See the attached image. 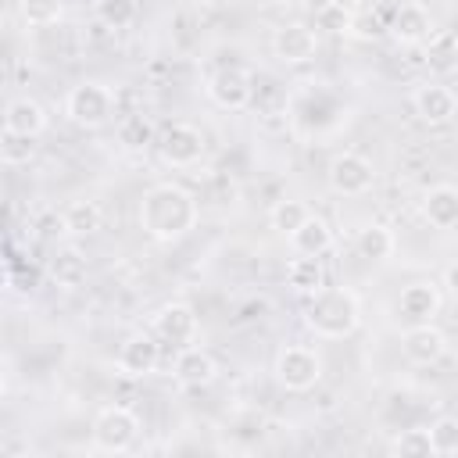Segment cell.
<instances>
[{
  "instance_id": "cell-1",
  "label": "cell",
  "mask_w": 458,
  "mask_h": 458,
  "mask_svg": "<svg viewBox=\"0 0 458 458\" xmlns=\"http://www.w3.org/2000/svg\"><path fill=\"white\" fill-rule=\"evenodd\" d=\"M197 218L200 204L179 182H157L140 197V229L157 243L182 240L197 225Z\"/></svg>"
},
{
  "instance_id": "cell-2",
  "label": "cell",
  "mask_w": 458,
  "mask_h": 458,
  "mask_svg": "<svg viewBox=\"0 0 458 458\" xmlns=\"http://www.w3.org/2000/svg\"><path fill=\"white\" fill-rule=\"evenodd\" d=\"M304 322L322 340H344L361 322V301L351 286H322V290L308 293Z\"/></svg>"
},
{
  "instance_id": "cell-3",
  "label": "cell",
  "mask_w": 458,
  "mask_h": 458,
  "mask_svg": "<svg viewBox=\"0 0 458 458\" xmlns=\"http://www.w3.org/2000/svg\"><path fill=\"white\" fill-rule=\"evenodd\" d=\"M272 372H276V383L283 390L304 394L322 379V354L315 347H304V344H286V347H279Z\"/></svg>"
},
{
  "instance_id": "cell-4",
  "label": "cell",
  "mask_w": 458,
  "mask_h": 458,
  "mask_svg": "<svg viewBox=\"0 0 458 458\" xmlns=\"http://www.w3.org/2000/svg\"><path fill=\"white\" fill-rule=\"evenodd\" d=\"M114 107H118V100H114V93H111L104 82H79V86H72L68 97H64V114H68L75 125H82V129H100V125H107V122L114 118Z\"/></svg>"
},
{
  "instance_id": "cell-5",
  "label": "cell",
  "mask_w": 458,
  "mask_h": 458,
  "mask_svg": "<svg viewBox=\"0 0 458 458\" xmlns=\"http://www.w3.org/2000/svg\"><path fill=\"white\" fill-rule=\"evenodd\" d=\"M140 440V419L125 404H111L93 419V447L104 454H122Z\"/></svg>"
},
{
  "instance_id": "cell-6",
  "label": "cell",
  "mask_w": 458,
  "mask_h": 458,
  "mask_svg": "<svg viewBox=\"0 0 458 458\" xmlns=\"http://www.w3.org/2000/svg\"><path fill=\"white\" fill-rule=\"evenodd\" d=\"M326 175H329L333 193H340V197H361V193H369L372 182H376L372 161H369L365 154H358V150H340V154L329 161Z\"/></svg>"
},
{
  "instance_id": "cell-7",
  "label": "cell",
  "mask_w": 458,
  "mask_h": 458,
  "mask_svg": "<svg viewBox=\"0 0 458 458\" xmlns=\"http://www.w3.org/2000/svg\"><path fill=\"white\" fill-rule=\"evenodd\" d=\"M157 150H161L165 165H172V168H190V165H197L200 154H204V136H200V129L190 125V122H172V125L161 129Z\"/></svg>"
},
{
  "instance_id": "cell-8",
  "label": "cell",
  "mask_w": 458,
  "mask_h": 458,
  "mask_svg": "<svg viewBox=\"0 0 458 458\" xmlns=\"http://www.w3.org/2000/svg\"><path fill=\"white\" fill-rule=\"evenodd\" d=\"M197 311L186 304V301H172V304H161L150 318V333L161 340V344H175V347H186L197 340Z\"/></svg>"
},
{
  "instance_id": "cell-9",
  "label": "cell",
  "mask_w": 458,
  "mask_h": 458,
  "mask_svg": "<svg viewBox=\"0 0 458 458\" xmlns=\"http://www.w3.org/2000/svg\"><path fill=\"white\" fill-rule=\"evenodd\" d=\"M208 97L225 107V111H243L250 100H254V79L247 68L240 64H229V68H218L208 82Z\"/></svg>"
},
{
  "instance_id": "cell-10",
  "label": "cell",
  "mask_w": 458,
  "mask_h": 458,
  "mask_svg": "<svg viewBox=\"0 0 458 458\" xmlns=\"http://www.w3.org/2000/svg\"><path fill=\"white\" fill-rule=\"evenodd\" d=\"M272 50H276V57H279L283 64H304V61L315 57L318 39H315V32H311L304 21H286V25L276 29Z\"/></svg>"
},
{
  "instance_id": "cell-11",
  "label": "cell",
  "mask_w": 458,
  "mask_h": 458,
  "mask_svg": "<svg viewBox=\"0 0 458 458\" xmlns=\"http://www.w3.org/2000/svg\"><path fill=\"white\" fill-rule=\"evenodd\" d=\"M401 351H404V358L415 361V365H433V361L444 358V351H447V336H444L433 322L408 326L404 336H401Z\"/></svg>"
},
{
  "instance_id": "cell-12",
  "label": "cell",
  "mask_w": 458,
  "mask_h": 458,
  "mask_svg": "<svg viewBox=\"0 0 458 458\" xmlns=\"http://www.w3.org/2000/svg\"><path fill=\"white\" fill-rule=\"evenodd\" d=\"M157 361H161V344L154 333H132L118 351V369L125 376H136V379L150 376L157 369Z\"/></svg>"
},
{
  "instance_id": "cell-13",
  "label": "cell",
  "mask_w": 458,
  "mask_h": 458,
  "mask_svg": "<svg viewBox=\"0 0 458 458\" xmlns=\"http://www.w3.org/2000/svg\"><path fill=\"white\" fill-rule=\"evenodd\" d=\"M386 29H390V36L397 43L419 47V43H426L433 36V18H429V11L422 4H401V7H394Z\"/></svg>"
},
{
  "instance_id": "cell-14",
  "label": "cell",
  "mask_w": 458,
  "mask_h": 458,
  "mask_svg": "<svg viewBox=\"0 0 458 458\" xmlns=\"http://www.w3.org/2000/svg\"><path fill=\"white\" fill-rule=\"evenodd\" d=\"M440 311V290L433 283H411L401 290L397 297V315L408 322V326H422V322H433V315Z\"/></svg>"
},
{
  "instance_id": "cell-15",
  "label": "cell",
  "mask_w": 458,
  "mask_h": 458,
  "mask_svg": "<svg viewBox=\"0 0 458 458\" xmlns=\"http://www.w3.org/2000/svg\"><path fill=\"white\" fill-rule=\"evenodd\" d=\"M415 114L426 125H447L458 114V97L447 86H437V82L419 86L415 89Z\"/></svg>"
},
{
  "instance_id": "cell-16",
  "label": "cell",
  "mask_w": 458,
  "mask_h": 458,
  "mask_svg": "<svg viewBox=\"0 0 458 458\" xmlns=\"http://www.w3.org/2000/svg\"><path fill=\"white\" fill-rule=\"evenodd\" d=\"M172 376H175L182 386H208V383L218 376V365H215V358H211L208 351L186 344V347L175 354V361H172Z\"/></svg>"
},
{
  "instance_id": "cell-17",
  "label": "cell",
  "mask_w": 458,
  "mask_h": 458,
  "mask_svg": "<svg viewBox=\"0 0 458 458\" xmlns=\"http://www.w3.org/2000/svg\"><path fill=\"white\" fill-rule=\"evenodd\" d=\"M422 218L433 225V229H451L458 225V186H429L422 193Z\"/></svg>"
},
{
  "instance_id": "cell-18",
  "label": "cell",
  "mask_w": 458,
  "mask_h": 458,
  "mask_svg": "<svg viewBox=\"0 0 458 458\" xmlns=\"http://www.w3.org/2000/svg\"><path fill=\"white\" fill-rule=\"evenodd\" d=\"M4 129L36 140V136L47 129V111H43V104L32 100V97H14V100L7 104V111H4Z\"/></svg>"
},
{
  "instance_id": "cell-19",
  "label": "cell",
  "mask_w": 458,
  "mask_h": 458,
  "mask_svg": "<svg viewBox=\"0 0 458 458\" xmlns=\"http://www.w3.org/2000/svg\"><path fill=\"white\" fill-rule=\"evenodd\" d=\"M290 247H293V254L322 258V254L333 247V229L326 225V218L308 215V218L301 222V229H293V233H290Z\"/></svg>"
},
{
  "instance_id": "cell-20",
  "label": "cell",
  "mask_w": 458,
  "mask_h": 458,
  "mask_svg": "<svg viewBox=\"0 0 458 458\" xmlns=\"http://www.w3.org/2000/svg\"><path fill=\"white\" fill-rule=\"evenodd\" d=\"M286 283H290L301 297H308V293L322 290V286H326V265H322V258L297 254V258L286 265Z\"/></svg>"
},
{
  "instance_id": "cell-21",
  "label": "cell",
  "mask_w": 458,
  "mask_h": 458,
  "mask_svg": "<svg viewBox=\"0 0 458 458\" xmlns=\"http://www.w3.org/2000/svg\"><path fill=\"white\" fill-rule=\"evenodd\" d=\"M61 218H64V233H75V236H89V233H97V229H100V222H104V211H100V204H97V200H89V197H79V200H72V204L61 211Z\"/></svg>"
},
{
  "instance_id": "cell-22",
  "label": "cell",
  "mask_w": 458,
  "mask_h": 458,
  "mask_svg": "<svg viewBox=\"0 0 458 458\" xmlns=\"http://www.w3.org/2000/svg\"><path fill=\"white\" fill-rule=\"evenodd\" d=\"M354 247H358V254H361V258H369V261H386V258L394 254L397 240H394V233H390L386 225L369 222V225H361V229H358Z\"/></svg>"
},
{
  "instance_id": "cell-23",
  "label": "cell",
  "mask_w": 458,
  "mask_h": 458,
  "mask_svg": "<svg viewBox=\"0 0 458 458\" xmlns=\"http://www.w3.org/2000/svg\"><path fill=\"white\" fill-rule=\"evenodd\" d=\"M86 258L79 250H61L54 261H50V279L61 286V290H79L86 283Z\"/></svg>"
},
{
  "instance_id": "cell-24",
  "label": "cell",
  "mask_w": 458,
  "mask_h": 458,
  "mask_svg": "<svg viewBox=\"0 0 458 458\" xmlns=\"http://www.w3.org/2000/svg\"><path fill=\"white\" fill-rule=\"evenodd\" d=\"M118 143L129 147V150H147L150 143H157L150 118L140 114V111H136V114H125V118L118 122Z\"/></svg>"
},
{
  "instance_id": "cell-25",
  "label": "cell",
  "mask_w": 458,
  "mask_h": 458,
  "mask_svg": "<svg viewBox=\"0 0 458 458\" xmlns=\"http://www.w3.org/2000/svg\"><path fill=\"white\" fill-rule=\"evenodd\" d=\"M308 215H311V211H308V204H304V200H297V197H283V200H276V204H272L268 222H272V229H276V233L290 236L293 229H301V222H304Z\"/></svg>"
},
{
  "instance_id": "cell-26",
  "label": "cell",
  "mask_w": 458,
  "mask_h": 458,
  "mask_svg": "<svg viewBox=\"0 0 458 458\" xmlns=\"http://www.w3.org/2000/svg\"><path fill=\"white\" fill-rule=\"evenodd\" d=\"M93 11L107 29H129L136 21V0H93Z\"/></svg>"
},
{
  "instance_id": "cell-27",
  "label": "cell",
  "mask_w": 458,
  "mask_h": 458,
  "mask_svg": "<svg viewBox=\"0 0 458 458\" xmlns=\"http://www.w3.org/2000/svg\"><path fill=\"white\" fill-rule=\"evenodd\" d=\"M390 451H394V454H401V458H426V454H433L429 429H426V426H415V429L397 433V437H394V444H390Z\"/></svg>"
},
{
  "instance_id": "cell-28",
  "label": "cell",
  "mask_w": 458,
  "mask_h": 458,
  "mask_svg": "<svg viewBox=\"0 0 458 458\" xmlns=\"http://www.w3.org/2000/svg\"><path fill=\"white\" fill-rule=\"evenodd\" d=\"M32 157H36L32 136H18V132H7L4 129V136H0V161L11 165V168H18V165H29Z\"/></svg>"
},
{
  "instance_id": "cell-29",
  "label": "cell",
  "mask_w": 458,
  "mask_h": 458,
  "mask_svg": "<svg viewBox=\"0 0 458 458\" xmlns=\"http://www.w3.org/2000/svg\"><path fill=\"white\" fill-rule=\"evenodd\" d=\"M18 7H21L25 25H36V29L57 25L61 14H64V4H61V0H21Z\"/></svg>"
},
{
  "instance_id": "cell-30",
  "label": "cell",
  "mask_w": 458,
  "mask_h": 458,
  "mask_svg": "<svg viewBox=\"0 0 458 458\" xmlns=\"http://www.w3.org/2000/svg\"><path fill=\"white\" fill-rule=\"evenodd\" d=\"M426 429H429V440H433V454H458V419L440 415Z\"/></svg>"
},
{
  "instance_id": "cell-31",
  "label": "cell",
  "mask_w": 458,
  "mask_h": 458,
  "mask_svg": "<svg viewBox=\"0 0 458 458\" xmlns=\"http://www.w3.org/2000/svg\"><path fill=\"white\" fill-rule=\"evenodd\" d=\"M426 43H429V64H433V68L444 72V68L454 64V57H458V36H451V32H440V36H437V32H433Z\"/></svg>"
},
{
  "instance_id": "cell-32",
  "label": "cell",
  "mask_w": 458,
  "mask_h": 458,
  "mask_svg": "<svg viewBox=\"0 0 458 458\" xmlns=\"http://www.w3.org/2000/svg\"><path fill=\"white\" fill-rule=\"evenodd\" d=\"M315 25L326 29V32H333V36H344V32H351V25H354V11L344 7V4H333V7H326L322 14H315Z\"/></svg>"
},
{
  "instance_id": "cell-33",
  "label": "cell",
  "mask_w": 458,
  "mask_h": 458,
  "mask_svg": "<svg viewBox=\"0 0 458 458\" xmlns=\"http://www.w3.org/2000/svg\"><path fill=\"white\" fill-rule=\"evenodd\" d=\"M351 32L354 36H361V39H376V36H383V25L369 14V18H361V14H354V25H351Z\"/></svg>"
},
{
  "instance_id": "cell-34",
  "label": "cell",
  "mask_w": 458,
  "mask_h": 458,
  "mask_svg": "<svg viewBox=\"0 0 458 458\" xmlns=\"http://www.w3.org/2000/svg\"><path fill=\"white\" fill-rule=\"evenodd\" d=\"M444 286H447V290L458 297V261H451V265L444 268Z\"/></svg>"
},
{
  "instance_id": "cell-35",
  "label": "cell",
  "mask_w": 458,
  "mask_h": 458,
  "mask_svg": "<svg viewBox=\"0 0 458 458\" xmlns=\"http://www.w3.org/2000/svg\"><path fill=\"white\" fill-rule=\"evenodd\" d=\"M333 4H340V0H301V7H304L308 14H322V11L333 7Z\"/></svg>"
}]
</instances>
